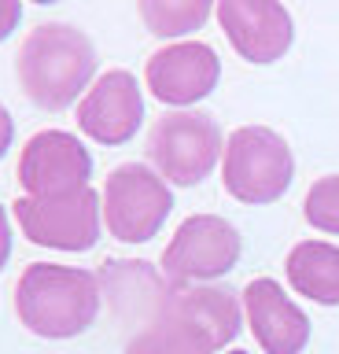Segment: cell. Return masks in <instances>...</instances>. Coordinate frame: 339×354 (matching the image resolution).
Returning a JSON list of instances; mask_svg holds the SVG:
<instances>
[{"label": "cell", "mask_w": 339, "mask_h": 354, "mask_svg": "<svg viewBox=\"0 0 339 354\" xmlns=\"http://www.w3.org/2000/svg\"><path fill=\"white\" fill-rule=\"evenodd\" d=\"M240 299L229 288L173 284L159 292L155 314L129 339L126 354H214L240 336Z\"/></svg>", "instance_id": "obj_1"}, {"label": "cell", "mask_w": 339, "mask_h": 354, "mask_svg": "<svg viewBox=\"0 0 339 354\" xmlns=\"http://www.w3.org/2000/svg\"><path fill=\"white\" fill-rule=\"evenodd\" d=\"M15 74L37 107L63 111L78 100V93H89L85 85L96 74V48L78 26L41 22L19 44Z\"/></svg>", "instance_id": "obj_2"}, {"label": "cell", "mask_w": 339, "mask_h": 354, "mask_svg": "<svg viewBox=\"0 0 339 354\" xmlns=\"http://www.w3.org/2000/svg\"><path fill=\"white\" fill-rule=\"evenodd\" d=\"M100 299L104 292L96 273L56 262H34L15 284V314L41 339H70L93 328Z\"/></svg>", "instance_id": "obj_3"}, {"label": "cell", "mask_w": 339, "mask_h": 354, "mask_svg": "<svg viewBox=\"0 0 339 354\" xmlns=\"http://www.w3.org/2000/svg\"><path fill=\"white\" fill-rule=\"evenodd\" d=\"M295 177V159L288 140L269 126H240L225 140L222 181L240 203L262 207L288 192Z\"/></svg>", "instance_id": "obj_4"}, {"label": "cell", "mask_w": 339, "mask_h": 354, "mask_svg": "<svg viewBox=\"0 0 339 354\" xmlns=\"http://www.w3.org/2000/svg\"><path fill=\"white\" fill-rule=\"evenodd\" d=\"M100 203H104L107 232L115 240L148 243L166 225V218L173 210V196H170L166 181H162V174L148 170L140 162H122L107 174Z\"/></svg>", "instance_id": "obj_5"}, {"label": "cell", "mask_w": 339, "mask_h": 354, "mask_svg": "<svg viewBox=\"0 0 339 354\" xmlns=\"http://www.w3.org/2000/svg\"><path fill=\"white\" fill-rule=\"evenodd\" d=\"M225 151L222 129L203 111H170L151 126L148 159L166 181L188 188L200 185L214 170L217 155Z\"/></svg>", "instance_id": "obj_6"}, {"label": "cell", "mask_w": 339, "mask_h": 354, "mask_svg": "<svg viewBox=\"0 0 339 354\" xmlns=\"http://www.w3.org/2000/svg\"><path fill=\"white\" fill-rule=\"evenodd\" d=\"M19 229L37 248L56 251H89L100 240L104 203L93 188L70 196H23L15 203Z\"/></svg>", "instance_id": "obj_7"}, {"label": "cell", "mask_w": 339, "mask_h": 354, "mask_svg": "<svg viewBox=\"0 0 339 354\" xmlns=\"http://www.w3.org/2000/svg\"><path fill=\"white\" fill-rule=\"evenodd\" d=\"M240 232L233 221L217 214H192L181 221L173 240L162 251V273L173 284H203L217 281L240 262Z\"/></svg>", "instance_id": "obj_8"}, {"label": "cell", "mask_w": 339, "mask_h": 354, "mask_svg": "<svg viewBox=\"0 0 339 354\" xmlns=\"http://www.w3.org/2000/svg\"><path fill=\"white\" fill-rule=\"evenodd\" d=\"M93 155L67 129H41L23 144L19 185L26 196H70L89 188Z\"/></svg>", "instance_id": "obj_9"}, {"label": "cell", "mask_w": 339, "mask_h": 354, "mask_svg": "<svg viewBox=\"0 0 339 354\" xmlns=\"http://www.w3.org/2000/svg\"><path fill=\"white\" fill-rule=\"evenodd\" d=\"M217 77H222V59L203 41L166 44L144 66V82L151 96L170 107H188L206 100L217 88Z\"/></svg>", "instance_id": "obj_10"}, {"label": "cell", "mask_w": 339, "mask_h": 354, "mask_svg": "<svg viewBox=\"0 0 339 354\" xmlns=\"http://www.w3.org/2000/svg\"><path fill=\"white\" fill-rule=\"evenodd\" d=\"M140 122H144V96L129 71L100 74L78 104V129L107 148L133 140Z\"/></svg>", "instance_id": "obj_11"}, {"label": "cell", "mask_w": 339, "mask_h": 354, "mask_svg": "<svg viewBox=\"0 0 339 354\" xmlns=\"http://www.w3.org/2000/svg\"><path fill=\"white\" fill-rule=\"evenodd\" d=\"M217 22L247 63H277L295 37L280 0H217Z\"/></svg>", "instance_id": "obj_12"}, {"label": "cell", "mask_w": 339, "mask_h": 354, "mask_svg": "<svg viewBox=\"0 0 339 354\" xmlns=\"http://www.w3.org/2000/svg\"><path fill=\"white\" fill-rule=\"evenodd\" d=\"M247 325L266 354H302L310 343V317L284 295L273 277H255L244 288Z\"/></svg>", "instance_id": "obj_13"}, {"label": "cell", "mask_w": 339, "mask_h": 354, "mask_svg": "<svg viewBox=\"0 0 339 354\" xmlns=\"http://www.w3.org/2000/svg\"><path fill=\"white\" fill-rule=\"evenodd\" d=\"M288 284L321 306H339V248L325 240H302L284 262Z\"/></svg>", "instance_id": "obj_14"}, {"label": "cell", "mask_w": 339, "mask_h": 354, "mask_svg": "<svg viewBox=\"0 0 339 354\" xmlns=\"http://www.w3.org/2000/svg\"><path fill=\"white\" fill-rule=\"evenodd\" d=\"M140 19L155 37H188V33L203 30L211 19V8L217 0H137Z\"/></svg>", "instance_id": "obj_15"}, {"label": "cell", "mask_w": 339, "mask_h": 354, "mask_svg": "<svg viewBox=\"0 0 339 354\" xmlns=\"http://www.w3.org/2000/svg\"><path fill=\"white\" fill-rule=\"evenodd\" d=\"M302 214L313 229L339 236V174L317 177L302 199Z\"/></svg>", "instance_id": "obj_16"}, {"label": "cell", "mask_w": 339, "mask_h": 354, "mask_svg": "<svg viewBox=\"0 0 339 354\" xmlns=\"http://www.w3.org/2000/svg\"><path fill=\"white\" fill-rule=\"evenodd\" d=\"M23 22V0H0V41H8Z\"/></svg>", "instance_id": "obj_17"}, {"label": "cell", "mask_w": 339, "mask_h": 354, "mask_svg": "<svg viewBox=\"0 0 339 354\" xmlns=\"http://www.w3.org/2000/svg\"><path fill=\"white\" fill-rule=\"evenodd\" d=\"M12 140H15V122H12V115H8V107L0 104V159L8 155Z\"/></svg>", "instance_id": "obj_18"}, {"label": "cell", "mask_w": 339, "mask_h": 354, "mask_svg": "<svg viewBox=\"0 0 339 354\" xmlns=\"http://www.w3.org/2000/svg\"><path fill=\"white\" fill-rule=\"evenodd\" d=\"M12 259V225H8V210L0 207V270Z\"/></svg>", "instance_id": "obj_19"}, {"label": "cell", "mask_w": 339, "mask_h": 354, "mask_svg": "<svg viewBox=\"0 0 339 354\" xmlns=\"http://www.w3.org/2000/svg\"><path fill=\"white\" fill-rule=\"evenodd\" d=\"M34 4H56V0H34Z\"/></svg>", "instance_id": "obj_20"}, {"label": "cell", "mask_w": 339, "mask_h": 354, "mask_svg": "<svg viewBox=\"0 0 339 354\" xmlns=\"http://www.w3.org/2000/svg\"><path fill=\"white\" fill-rule=\"evenodd\" d=\"M229 354H247V351H229Z\"/></svg>", "instance_id": "obj_21"}]
</instances>
